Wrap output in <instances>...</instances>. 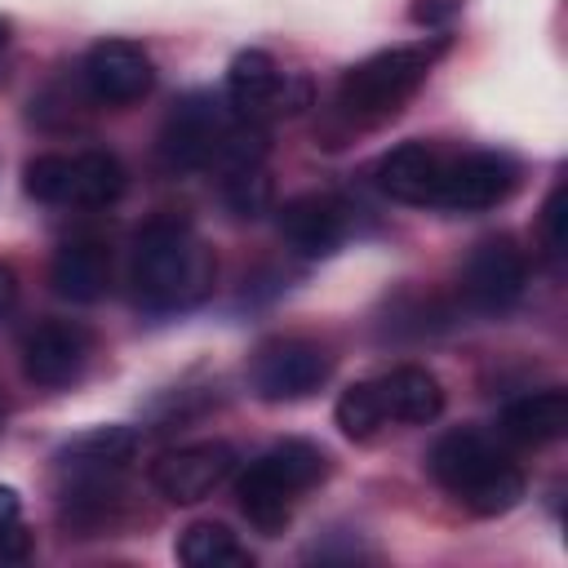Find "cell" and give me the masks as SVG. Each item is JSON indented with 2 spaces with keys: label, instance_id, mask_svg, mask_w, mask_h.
Segmentation results:
<instances>
[{
  "label": "cell",
  "instance_id": "obj_6",
  "mask_svg": "<svg viewBox=\"0 0 568 568\" xmlns=\"http://www.w3.org/2000/svg\"><path fill=\"white\" fill-rule=\"evenodd\" d=\"M333 373V355L315 342V337H266L253 355H248V386L257 399L266 404H293L315 395Z\"/></svg>",
  "mask_w": 568,
  "mask_h": 568
},
{
  "label": "cell",
  "instance_id": "obj_26",
  "mask_svg": "<svg viewBox=\"0 0 568 568\" xmlns=\"http://www.w3.org/2000/svg\"><path fill=\"white\" fill-rule=\"evenodd\" d=\"M13 306H18V271L0 257V320H4Z\"/></svg>",
  "mask_w": 568,
  "mask_h": 568
},
{
  "label": "cell",
  "instance_id": "obj_17",
  "mask_svg": "<svg viewBox=\"0 0 568 568\" xmlns=\"http://www.w3.org/2000/svg\"><path fill=\"white\" fill-rule=\"evenodd\" d=\"M564 430H568V390L564 386L515 395L497 413V435L510 444H524V448H541V444L559 439Z\"/></svg>",
  "mask_w": 568,
  "mask_h": 568
},
{
  "label": "cell",
  "instance_id": "obj_3",
  "mask_svg": "<svg viewBox=\"0 0 568 568\" xmlns=\"http://www.w3.org/2000/svg\"><path fill=\"white\" fill-rule=\"evenodd\" d=\"M426 470L470 515H506L524 497V470L515 457L475 426L444 430L426 453Z\"/></svg>",
  "mask_w": 568,
  "mask_h": 568
},
{
  "label": "cell",
  "instance_id": "obj_9",
  "mask_svg": "<svg viewBox=\"0 0 568 568\" xmlns=\"http://www.w3.org/2000/svg\"><path fill=\"white\" fill-rule=\"evenodd\" d=\"M515 186H519V164L506 151L444 155V173H439V186H435V204L430 209L484 213V209H497L501 200H510Z\"/></svg>",
  "mask_w": 568,
  "mask_h": 568
},
{
  "label": "cell",
  "instance_id": "obj_16",
  "mask_svg": "<svg viewBox=\"0 0 568 568\" xmlns=\"http://www.w3.org/2000/svg\"><path fill=\"white\" fill-rule=\"evenodd\" d=\"M373 390H377V408H382V422H399V426H426L444 413V386L430 368L422 364H399L382 377H373Z\"/></svg>",
  "mask_w": 568,
  "mask_h": 568
},
{
  "label": "cell",
  "instance_id": "obj_15",
  "mask_svg": "<svg viewBox=\"0 0 568 568\" xmlns=\"http://www.w3.org/2000/svg\"><path fill=\"white\" fill-rule=\"evenodd\" d=\"M439 173H444V151H435L430 142H399L373 169L382 195H390L395 204H413V209L435 204Z\"/></svg>",
  "mask_w": 568,
  "mask_h": 568
},
{
  "label": "cell",
  "instance_id": "obj_1",
  "mask_svg": "<svg viewBox=\"0 0 568 568\" xmlns=\"http://www.w3.org/2000/svg\"><path fill=\"white\" fill-rule=\"evenodd\" d=\"M217 275L213 253L182 213H155L129 248V284L146 311H186L209 297Z\"/></svg>",
  "mask_w": 568,
  "mask_h": 568
},
{
  "label": "cell",
  "instance_id": "obj_2",
  "mask_svg": "<svg viewBox=\"0 0 568 568\" xmlns=\"http://www.w3.org/2000/svg\"><path fill=\"white\" fill-rule=\"evenodd\" d=\"M155 155L169 173H195V169H235L266 155V133L253 120H240L226 98L213 93H182L164 124Z\"/></svg>",
  "mask_w": 568,
  "mask_h": 568
},
{
  "label": "cell",
  "instance_id": "obj_13",
  "mask_svg": "<svg viewBox=\"0 0 568 568\" xmlns=\"http://www.w3.org/2000/svg\"><path fill=\"white\" fill-rule=\"evenodd\" d=\"M280 240L297 253V257H333L346 240V204L324 195V191H306L280 204Z\"/></svg>",
  "mask_w": 568,
  "mask_h": 568
},
{
  "label": "cell",
  "instance_id": "obj_10",
  "mask_svg": "<svg viewBox=\"0 0 568 568\" xmlns=\"http://www.w3.org/2000/svg\"><path fill=\"white\" fill-rule=\"evenodd\" d=\"M18 359H22V377L31 386L62 390L84 377V368L93 359V333L75 320H40L22 333Z\"/></svg>",
  "mask_w": 568,
  "mask_h": 568
},
{
  "label": "cell",
  "instance_id": "obj_5",
  "mask_svg": "<svg viewBox=\"0 0 568 568\" xmlns=\"http://www.w3.org/2000/svg\"><path fill=\"white\" fill-rule=\"evenodd\" d=\"M448 49V40H417V44H395L382 49L364 62H355L337 80V111L351 124H382L399 115V106L426 84L435 58Z\"/></svg>",
  "mask_w": 568,
  "mask_h": 568
},
{
  "label": "cell",
  "instance_id": "obj_11",
  "mask_svg": "<svg viewBox=\"0 0 568 568\" xmlns=\"http://www.w3.org/2000/svg\"><path fill=\"white\" fill-rule=\"evenodd\" d=\"M528 288V257L515 240L506 235H493V240H479L475 253L466 257L462 266V297L470 311L479 315H501L510 311Z\"/></svg>",
  "mask_w": 568,
  "mask_h": 568
},
{
  "label": "cell",
  "instance_id": "obj_24",
  "mask_svg": "<svg viewBox=\"0 0 568 568\" xmlns=\"http://www.w3.org/2000/svg\"><path fill=\"white\" fill-rule=\"evenodd\" d=\"M408 13H413L417 27H444V22H453L462 13V0H413Z\"/></svg>",
  "mask_w": 568,
  "mask_h": 568
},
{
  "label": "cell",
  "instance_id": "obj_7",
  "mask_svg": "<svg viewBox=\"0 0 568 568\" xmlns=\"http://www.w3.org/2000/svg\"><path fill=\"white\" fill-rule=\"evenodd\" d=\"M84 98L93 106H133L151 93L155 84V67H151V53L138 44V40H124V36H106L98 44H89V53L80 58V71H75Z\"/></svg>",
  "mask_w": 568,
  "mask_h": 568
},
{
  "label": "cell",
  "instance_id": "obj_12",
  "mask_svg": "<svg viewBox=\"0 0 568 568\" xmlns=\"http://www.w3.org/2000/svg\"><path fill=\"white\" fill-rule=\"evenodd\" d=\"M235 470V448L222 439H195L182 448H169L151 462V484L164 501L173 506H195L204 501L217 484H226Z\"/></svg>",
  "mask_w": 568,
  "mask_h": 568
},
{
  "label": "cell",
  "instance_id": "obj_28",
  "mask_svg": "<svg viewBox=\"0 0 568 568\" xmlns=\"http://www.w3.org/2000/svg\"><path fill=\"white\" fill-rule=\"evenodd\" d=\"M9 36H13V22H9V18H4V13H0V49H4V44H9Z\"/></svg>",
  "mask_w": 568,
  "mask_h": 568
},
{
  "label": "cell",
  "instance_id": "obj_27",
  "mask_svg": "<svg viewBox=\"0 0 568 568\" xmlns=\"http://www.w3.org/2000/svg\"><path fill=\"white\" fill-rule=\"evenodd\" d=\"M13 519H22V497L9 484H0V528L13 524Z\"/></svg>",
  "mask_w": 568,
  "mask_h": 568
},
{
  "label": "cell",
  "instance_id": "obj_22",
  "mask_svg": "<svg viewBox=\"0 0 568 568\" xmlns=\"http://www.w3.org/2000/svg\"><path fill=\"white\" fill-rule=\"evenodd\" d=\"M337 426L346 439H373L386 422H382V408H377V390H373V377L368 382H351L342 395H337V408H333Z\"/></svg>",
  "mask_w": 568,
  "mask_h": 568
},
{
  "label": "cell",
  "instance_id": "obj_8",
  "mask_svg": "<svg viewBox=\"0 0 568 568\" xmlns=\"http://www.w3.org/2000/svg\"><path fill=\"white\" fill-rule=\"evenodd\" d=\"M306 102H311V84L302 75H284L271 53H262V49L235 53V62L226 71V106L240 120L262 124L271 115H293Z\"/></svg>",
  "mask_w": 568,
  "mask_h": 568
},
{
  "label": "cell",
  "instance_id": "obj_18",
  "mask_svg": "<svg viewBox=\"0 0 568 568\" xmlns=\"http://www.w3.org/2000/svg\"><path fill=\"white\" fill-rule=\"evenodd\" d=\"M138 430L133 426H93L58 448L62 475H120L138 457Z\"/></svg>",
  "mask_w": 568,
  "mask_h": 568
},
{
  "label": "cell",
  "instance_id": "obj_19",
  "mask_svg": "<svg viewBox=\"0 0 568 568\" xmlns=\"http://www.w3.org/2000/svg\"><path fill=\"white\" fill-rule=\"evenodd\" d=\"M124 164L106 146H84L71 155V182H67V204L75 209H106L124 195Z\"/></svg>",
  "mask_w": 568,
  "mask_h": 568
},
{
  "label": "cell",
  "instance_id": "obj_29",
  "mask_svg": "<svg viewBox=\"0 0 568 568\" xmlns=\"http://www.w3.org/2000/svg\"><path fill=\"white\" fill-rule=\"evenodd\" d=\"M0 422H4V399H0Z\"/></svg>",
  "mask_w": 568,
  "mask_h": 568
},
{
  "label": "cell",
  "instance_id": "obj_20",
  "mask_svg": "<svg viewBox=\"0 0 568 568\" xmlns=\"http://www.w3.org/2000/svg\"><path fill=\"white\" fill-rule=\"evenodd\" d=\"M178 559L186 568H248L253 555L235 541V532L217 519H200L178 537Z\"/></svg>",
  "mask_w": 568,
  "mask_h": 568
},
{
  "label": "cell",
  "instance_id": "obj_21",
  "mask_svg": "<svg viewBox=\"0 0 568 568\" xmlns=\"http://www.w3.org/2000/svg\"><path fill=\"white\" fill-rule=\"evenodd\" d=\"M275 200V186H271V173L262 160H248V164H235V169H222V204L235 213V217H262Z\"/></svg>",
  "mask_w": 568,
  "mask_h": 568
},
{
  "label": "cell",
  "instance_id": "obj_4",
  "mask_svg": "<svg viewBox=\"0 0 568 568\" xmlns=\"http://www.w3.org/2000/svg\"><path fill=\"white\" fill-rule=\"evenodd\" d=\"M324 475H328V453L320 444H311V439H280V444H271L266 453H257L240 470L235 506H240V515L257 532L275 537V532H284V524L293 515V501L306 488H315Z\"/></svg>",
  "mask_w": 568,
  "mask_h": 568
},
{
  "label": "cell",
  "instance_id": "obj_14",
  "mask_svg": "<svg viewBox=\"0 0 568 568\" xmlns=\"http://www.w3.org/2000/svg\"><path fill=\"white\" fill-rule=\"evenodd\" d=\"M49 284L62 302L75 306H93L106 297L111 288V248L102 235H71L58 244L53 262H49Z\"/></svg>",
  "mask_w": 568,
  "mask_h": 568
},
{
  "label": "cell",
  "instance_id": "obj_25",
  "mask_svg": "<svg viewBox=\"0 0 568 568\" xmlns=\"http://www.w3.org/2000/svg\"><path fill=\"white\" fill-rule=\"evenodd\" d=\"M27 555H31V532L22 528V519L4 524V528H0V559H4V564H22Z\"/></svg>",
  "mask_w": 568,
  "mask_h": 568
},
{
  "label": "cell",
  "instance_id": "obj_23",
  "mask_svg": "<svg viewBox=\"0 0 568 568\" xmlns=\"http://www.w3.org/2000/svg\"><path fill=\"white\" fill-rule=\"evenodd\" d=\"M541 244H546V253L559 262L564 257V182L546 195V204H541Z\"/></svg>",
  "mask_w": 568,
  "mask_h": 568
}]
</instances>
